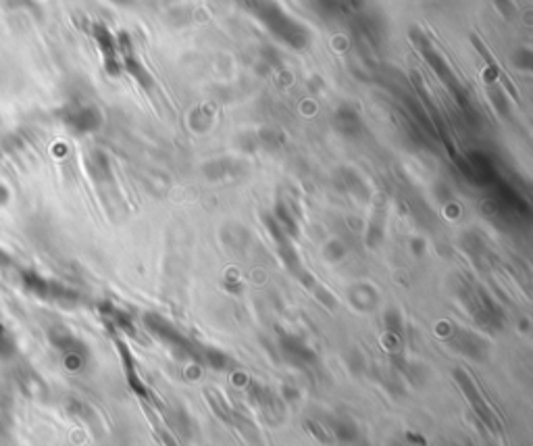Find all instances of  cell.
Segmentation results:
<instances>
[{
    "label": "cell",
    "instance_id": "1",
    "mask_svg": "<svg viewBox=\"0 0 533 446\" xmlns=\"http://www.w3.org/2000/svg\"><path fill=\"white\" fill-rule=\"evenodd\" d=\"M254 19H259L269 34L277 38L279 42L288 44L294 50H302L308 46L310 34L308 30L296 21L292 15H288L275 0H237Z\"/></svg>",
    "mask_w": 533,
    "mask_h": 446
},
{
    "label": "cell",
    "instance_id": "2",
    "mask_svg": "<svg viewBox=\"0 0 533 446\" xmlns=\"http://www.w3.org/2000/svg\"><path fill=\"white\" fill-rule=\"evenodd\" d=\"M410 40H413V44L419 48V52L423 55V59L432 65L435 75H437V79L452 92V96H454V101L459 103V106H461L463 111H466V113H471V111H473V104L469 101L466 90L463 88V84L456 79L454 71H452L450 65L446 63V59L435 50V46L430 42V38H425L421 30H415V28H413V30H410Z\"/></svg>",
    "mask_w": 533,
    "mask_h": 446
},
{
    "label": "cell",
    "instance_id": "3",
    "mask_svg": "<svg viewBox=\"0 0 533 446\" xmlns=\"http://www.w3.org/2000/svg\"><path fill=\"white\" fill-rule=\"evenodd\" d=\"M61 119L67 128L75 134H90L102 126V115L94 104L71 103L63 106Z\"/></svg>",
    "mask_w": 533,
    "mask_h": 446
},
{
    "label": "cell",
    "instance_id": "4",
    "mask_svg": "<svg viewBox=\"0 0 533 446\" xmlns=\"http://www.w3.org/2000/svg\"><path fill=\"white\" fill-rule=\"evenodd\" d=\"M333 130L344 138H359L363 134V119L352 104H340L332 115Z\"/></svg>",
    "mask_w": 533,
    "mask_h": 446
},
{
    "label": "cell",
    "instance_id": "5",
    "mask_svg": "<svg viewBox=\"0 0 533 446\" xmlns=\"http://www.w3.org/2000/svg\"><path fill=\"white\" fill-rule=\"evenodd\" d=\"M94 38L99 42L100 52L104 57V67L111 75H119L123 67H121V59H119V44L113 38V34L104 28V26H94Z\"/></svg>",
    "mask_w": 533,
    "mask_h": 446
},
{
    "label": "cell",
    "instance_id": "6",
    "mask_svg": "<svg viewBox=\"0 0 533 446\" xmlns=\"http://www.w3.org/2000/svg\"><path fill=\"white\" fill-rule=\"evenodd\" d=\"M119 55H121L119 57L121 59V67L125 69L128 73H132L144 90H150L152 88V77H150V73L146 69L140 65V61H138V57L133 52L132 42H130V38L125 34L121 35V40H119Z\"/></svg>",
    "mask_w": 533,
    "mask_h": 446
},
{
    "label": "cell",
    "instance_id": "7",
    "mask_svg": "<svg viewBox=\"0 0 533 446\" xmlns=\"http://www.w3.org/2000/svg\"><path fill=\"white\" fill-rule=\"evenodd\" d=\"M488 96H490V101H492V104H494V108H496V113H498L500 117H504V119H510V117H512L510 103H508L506 94L502 92L500 82H490V84H488Z\"/></svg>",
    "mask_w": 533,
    "mask_h": 446
},
{
    "label": "cell",
    "instance_id": "8",
    "mask_svg": "<svg viewBox=\"0 0 533 446\" xmlns=\"http://www.w3.org/2000/svg\"><path fill=\"white\" fill-rule=\"evenodd\" d=\"M315 9L323 17H335V15L342 13L344 4H342V0H315Z\"/></svg>",
    "mask_w": 533,
    "mask_h": 446
},
{
    "label": "cell",
    "instance_id": "9",
    "mask_svg": "<svg viewBox=\"0 0 533 446\" xmlns=\"http://www.w3.org/2000/svg\"><path fill=\"white\" fill-rule=\"evenodd\" d=\"M532 63H533L532 50H521V52H519V57L515 55V65H517L519 69L529 71V69H532Z\"/></svg>",
    "mask_w": 533,
    "mask_h": 446
},
{
    "label": "cell",
    "instance_id": "10",
    "mask_svg": "<svg viewBox=\"0 0 533 446\" xmlns=\"http://www.w3.org/2000/svg\"><path fill=\"white\" fill-rule=\"evenodd\" d=\"M496 6H498V11L506 17V19H510L512 15H515V6H512V0H496Z\"/></svg>",
    "mask_w": 533,
    "mask_h": 446
},
{
    "label": "cell",
    "instance_id": "11",
    "mask_svg": "<svg viewBox=\"0 0 533 446\" xmlns=\"http://www.w3.org/2000/svg\"><path fill=\"white\" fill-rule=\"evenodd\" d=\"M113 2H117V4H128L130 0H113Z\"/></svg>",
    "mask_w": 533,
    "mask_h": 446
}]
</instances>
